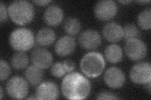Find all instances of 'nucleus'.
<instances>
[{"label":"nucleus","instance_id":"nucleus-1","mask_svg":"<svg viewBox=\"0 0 151 100\" xmlns=\"http://www.w3.org/2000/svg\"><path fill=\"white\" fill-rule=\"evenodd\" d=\"M91 89L89 81L78 72H70L64 78L61 91L68 99H84L88 97Z\"/></svg>","mask_w":151,"mask_h":100},{"label":"nucleus","instance_id":"nucleus-2","mask_svg":"<svg viewBox=\"0 0 151 100\" xmlns=\"http://www.w3.org/2000/svg\"><path fill=\"white\" fill-rule=\"evenodd\" d=\"M8 11L12 21L20 25L30 23L35 15L34 8L32 4L24 0L12 2L8 8Z\"/></svg>","mask_w":151,"mask_h":100},{"label":"nucleus","instance_id":"nucleus-3","mask_svg":"<svg viewBox=\"0 0 151 100\" xmlns=\"http://www.w3.org/2000/svg\"><path fill=\"white\" fill-rule=\"evenodd\" d=\"M105 61L98 52H89L84 55L80 61V68L84 74L89 78L100 76L105 69Z\"/></svg>","mask_w":151,"mask_h":100},{"label":"nucleus","instance_id":"nucleus-4","mask_svg":"<svg viewBox=\"0 0 151 100\" xmlns=\"http://www.w3.org/2000/svg\"><path fill=\"white\" fill-rule=\"evenodd\" d=\"M9 41L13 50L25 52L34 46L35 37L31 30L27 28H18L12 32Z\"/></svg>","mask_w":151,"mask_h":100},{"label":"nucleus","instance_id":"nucleus-5","mask_svg":"<svg viewBox=\"0 0 151 100\" xmlns=\"http://www.w3.org/2000/svg\"><path fill=\"white\" fill-rule=\"evenodd\" d=\"M6 90L9 96L13 99L25 98L29 91L28 83L24 78L16 76L8 80Z\"/></svg>","mask_w":151,"mask_h":100},{"label":"nucleus","instance_id":"nucleus-6","mask_svg":"<svg viewBox=\"0 0 151 100\" xmlns=\"http://www.w3.org/2000/svg\"><path fill=\"white\" fill-rule=\"evenodd\" d=\"M125 52L128 58L134 61L144 59L147 54V47L145 43L138 38L127 40Z\"/></svg>","mask_w":151,"mask_h":100},{"label":"nucleus","instance_id":"nucleus-7","mask_svg":"<svg viewBox=\"0 0 151 100\" xmlns=\"http://www.w3.org/2000/svg\"><path fill=\"white\" fill-rule=\"evenodd\" d=\"M118 12L116 3L112 0H102L94 6V15L99 20L109 21L114 18Z\"/></svg>","mask_w":151,"mask_h":100},{"label":"nucleus","instance_id":"nucleus-8","mask_svg":"<svg viewBox=\"0 0 151 100\" xmlns=\"http://www.w3.org/2000/svg\"><path fill=\"white\" fill-rule=\"evenodd\" d=\"M132 82L137 84H146L151 80V65L148 62L135 65L130 71Z\"/></svg>","mask_w":151,"mask_h":100},{"label":"nucleus","instance_id":"nucleus-9","mask_svg":"<svg viewBox=\"0 0 151 100\" xmlns=\"http://www.w3.org/2000/svg\"><path fill=\"white\" fill-rule=\"evenodd\" d=\"M79 43L84 49H96L101 43V36L96 30L88 29L83 31L79 36Z\"/></svg>","mask_w":151,"mask_h":100},{"label":"nucleus","instance_id":"nucleus-10","mask_svg":"<svg viewBox=\"0 0 151 100\" xmlns=\"http://www.w3.org/2000/svg\"><path fill=\"white\" fill-rule=\"evenodd\" d=\"M104 81L108 87L120 88L125 84V76L120 68L113 66L106 70L104 74Z\"/></svg>","mask_w":151,"mask_h":100},{"label":"nucleus","instance_id":"nucleus-11","mask_svg":"<svg viewBox=\"0 0 151 100\" xmlns=\"http://www.w3.org/2000/svg\"><path fill=\"white\" fill-rule=\"evenodd\" d=\"M58 85L52 82H45L38 86L35 91L37 99H56L59 98Z\"/></svg>","mask_w":151,"mask_h":100},{"label":"nucleus","instance_id":"nucleus-12","mask_svg":"<svg viewBox=\"0 0 151 100\" xmlns=\"http://www.w3.org/2000/svg\"><path fill=\"white\" fill-rule=\"evenodd\" d=\"M31 61L37 67L42 70L49 68L53 61V56L48 50L44 48H37L32 51Z\"/></svg>","mask_w":151,"mask_h":100},{"label":"nucleus","instance_id":"nucleus-13","mask_svg":"<svg viewBox=\"0 0 151 100\" xmlns=\"http://www.w3.org/2000/svg\"><path fill=\"white\" fill-rule=\"evenodd\" d=\"M64 11L58 5H51L47 8L44 13V20L47 25L57 26L63 21Z\"/></svg>","mask_w":151,"mask_h":100},{"label":"nucleus","instance_id":"nucleus-14","mask_svg":"<svg viewBox=\"0 0 151 100\" xmlns=\"http://www.w3.org/2000/svg\"><path fill=\"white\" fill-rule=\"evenodd\" d=\"M76 45V44L74 38L70 36H64L61 37L56 42L55 51L59 56H67L74 51Z\"/></svg>","mask_w":151,"mask_h":100},{"label":"nucleus","instance_id":"nucleus-15","mask_svg":"<svg viewBox=\"0 0 151 100\" xmlns=\"http://www.w3.org/2000/svg\"><path fill=\"white\" fill-rule=\"evenodd\" d=\"M102 33L104 38L110 42H118L124 38L123 28L119 23L115 22L106 24L103 28Z\"/></svg>","mask_w":151,"mask_h":100},{"label":"nucleus","instance_id":"nucleus-16","mask_svg":"<svg viewBox=\"0 0 151 100\" xmlns=\"http://www.w3.org/2000/svg\"><path fill=\"white\" fill-rule=\"evenodd\" d=\"M56 35L55 32L49 28H43L37 32L35 41L40 46H49L54 43Z\"/></svg>","mask_w":151,"mask_h":100},{"label":"nucleus","instance_id":"nucleus-17","mask_svg":"<svg viewBox=\"0 0 151 100\" xmlns=\"http://www.w3.org/2000/svg\"><path fill=\"white\" fill-rule=\"evenodd\" d=\"M24 76L27 82L32 86H36L40 83L44 77L42 69L35 66H30L25 70Z\"/></svg>","mask_w":151,"mask_h":100},{"label":"nucleus","instance_id":"nucleus-18","mask_svg":"<svg viewBox=\"0 0 151 100\" xmlns=\"http://www.w3.org/2000/svg\"><path fill=\"white\" fill-rule=\"evenodd\" d=\"M106 60L111 63H116L123 58V51L121 47L115 44L107 46L104 51Z\"/></svg>","mask_w":151,"mask_h":100},{"label":"nucleus","instance_id":"nucleus-19","mask_svg":"<svg viewBox=\"0 0 151 100\" xmlns=\"http://www.w3.org/2000/svg\"><path fill=\"white\" fill-rule=\"evenodd\" d=\"M29 63L28 55L22 51H18L14 54L11 58V64L16 70L25 68Z\"/></svg>","mask_w":151,"mask_h":100},{"label":"nucleus","instance_id":"nucleus-20","mask_svg":"<svg viewBox=\"0 0 151 100\" xmlns=\"http://www.w3.org/2000/svg\"><path fill=\"white\" fill-rule=\"evenodd\" d=\"M64 30L70 35H76L81 30V24L78 19L70 17L65 20L64 23Z\"/></svg>","mask_w":151,"mask_h":100},{"label":"nucleus","instance_id":"nucleus-21","mask_svg":"<svg viewBox=\"0 0 151 100\" xmlns=\"http://www.w3.org/2000/svg\"><path fill=\"white\" fill-rule=\"evenodd\" d=\"M151 9L150 8L145 9L141 11L137 16V23L140 28L148 30L151 26Z\"/></svg>","mask_w":151,"mask_h":100},{"label":"nucleus","instance_id":"nucleus-22","mask_svg":"<svg viewBox=\"0 0 151 100\" xmlns=\"http://www.w3.org/2000/svg\"><path fill=\"white\" fill-rule=\"evenodd\" d=\"M124 30V38L126 40L137 38L139 35L138 28L133 23H128L123 28Z\"/></svg>","mask_w":151,"mask_h":100},{"label":"nucleus","instance_id":"nucleus-23","mask_svg":"<svg viewBox=\"0 0 151 100\" xmlns=\"http://www.w3.org/2000/svg\"><path fill=\"white\" fill-rule=\"evenodd\" d=\"M11 74V68L6 61L1 60L0 63V79L1 82L6 79Z\"/></svg>","mask_w":151,"mask_h":100},{"label":"nucleus","instance_id":"nucleus-24","mask_svg":"<svg viewBox=\"0 0 151 100\" xmlns=\"http://www.w3.org/2000/svg\"><path fill=\"white\" fill-rule=\"evenodd\" d=\"M51 73L56 78H61L66 73L63 63L56 62L51 67Z\"/></svg>","mask_w":151,"mask_h":100},{"label":"nucleus","instance_id":"nucleus-25","mask_svg":"<svg viewBox=\"0 0 151 100\" xmlns=\"http://www.w3.org/2000/svg\"><path fill=\"white\" fill-rule=\"evenodd\" d=\"M96 99H119L120 98L117 95L113 94V93L108 91H101L97 95Z\"/></svg>","mask_w":151,"mask_h":100},{"label":"nucleus","instance_id":"nucleus-26","mask_svg":"<svg viewBox=\"0 0 151 100\" xmlns=\"http://www.w3.org/2000/svg\"><path fill=\"white\" fill-rule=\"evenodd\" d=\"M8 11L6 6L3 2L0 3V21L5 22L8 19Z\"/></svg>","mask_w":151,"mask_h":100},{"label":"nucleus","instance_id":"nucleus-27","mask_svg":"<svg viewBox=\"0 0 151 100\" xmlns=\"http://www.w3.org/2000/svg\"><path fill=\"white\" fill-rule=\"evenodd\" d=\"M63 66L66 71V73H70L75 69L76 65L72 60H65L63 63Z\"/></svg>","mask_w":151,"mask_h":100},{"label":"nucleus","instance_id":"nucleus-28","mask_svg":"<svg viewBox=\"0 0 151 100\" xmlns=\"http://www.w3.org/2000/svg\"><path fill=\"white\" fill-rule=\"evenodd\" d=\"M33 2L37 4V5L44 6L49 4L51 2V1H48V0H35V1H33Z\"/></svg>","mask_w":151,"mask_h":100},{"label":"nucleus","instance_id":"nucleus-29","mask_svg":"<svg viewBox=\"0 0 151 100\" xmlns=\"http://www.w3.org/2000/svg\"><path fill=\"white\" fill-rule=\"evenodd\" d=\"M0 92H1V94H0V98L2 99L3 96V87L1 86L0 87Z\"/></svg>","mask_w":151,"mask_h":100},{"label":"nucleus","instance_id":"nucleus-30","mask_svg":"<svg viewBox=\"0 0 151 100\" xmlns=\"http://www.w3.org/2000/svg\"><path fill=\"white\" fill-rule=\"evenodd\" d=\"M119 2L122 4H128V3H130L131 1H127L126 0V1H119Z\"/></svg>","mask_w":151,"mask_h":100},{"label":"nucleus","instance_id":"nucleus-31","mask_svg":"<svg viewBox=\"0 0 151 100\" xmlns=\"http://www.w3.org/2000/svg\"><path fill=\"white\" fill-rule=\"evenodd\" d=\"M137 3H150V1H137Z\"/></svg>","mask_w":151,"mask_h":100}]
</instances>
